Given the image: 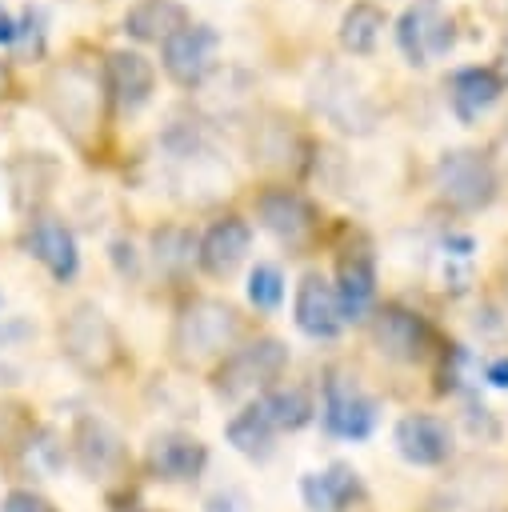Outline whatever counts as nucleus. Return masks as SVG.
<instances>
[{"instance_id": "obj_7", "label": "nucleus", "mask_w": 508, "mask_h": 512, "mask_svg": "<svg viewBox=\"0 0 508 512\" xmlns=\"http://www.w3.org/2000/svg\"><path fill=\"white\" fill-rule=\"evenodd\" d=\"M396 44L404 52L408 64H432L436 56H444L456 44V28L452 16L436 4V0H420L412 8H404L400 24H396Z\"/></svg>"}, {"instance_id": "obj_16", "label": "nucleus", "mask_w": 508, "mask_h": 512, "mask_svg": "<svg viewBox=\"0 0 508 512\" xmlns=\"http://www.w3.org/2000/svg\"><path fill=\"white\" fill-rule=\"evenodd\" d=\"M248 244H252V228H248L240 216H220V220L200 236L196 260H200V268H204L208 276L224 280V276H232V272L244 264Z\"/></svg>"}, {"instance_id": "obj_18", "label": "nucleus", "mask_w": 508, "mask_h": 512, "mask_svg": "<svg viewBox=\"0 0 508 512\" xmlns=\"http://www.w3.org/2000/svg\"><path fill=\"white\" fill-rule=\"evenodd\" d=\"M504 92V80L492 72V68H460L452 72L448 80V104H452V116L460 124H472L480 120Z\"/></svg>"}, {"instance_id": "obj_14", "label": "nucleus", "mask_w": 508, "mask_h": 512, "mask_svg": "<svg viewBox=\"0 0 508 512\" xmlns=\"http://www.w3.org/2000/svg\"><path fill=\"white\" fill-rule=\"evenodd\" d=\"M28 256L40 260L48 268V276L60 280V284L72 280L76 268H80V252H76L72 228L60 216H48V212L28 224Z\"/></svg>"}, {"instance_id": "obj_29", "label": "nucleus", "mask_w": 508, "mask_h": 512, "mask_svg": "<svg viewBox=\"0 0 508 512\" xmlns=\"http://www.w3.org/2000/svg\"><path fill=\"white\" fill-rule=\"evenodd\" d=\"M16 32H20V24L0 8V44H16Z\"/></svg>"}, {"instance_id": "obj_2", "label": "nucleus", "mask_w": 508, "mask_h": 512, "mask_svg": "<svg viewBox=\"0 0 508 512\" xmlns=\"http://www.w3.org/2000/svg\"><path fill=\"white\" fill-rule=\"evenodd\" d=\"M432 184L448 208L480 212L496 196V168L480 148H448L432 168Z\"/></svg>"}, {"instance_id": "obj_11", "label": "nucleus", "mask_w": 508, "mask_h": 512, "mask_svg": "<svg viewBox=\"0 0 508 512\" xmlns=\"http://www.w3.org/2000/svg\"><path fill=\"white\" fill-rule=\"evenodd\" d=\"M104 88H108V100L120 108V112H136L152 100V88H156V68L144 52L136 48H116L108 52L104 60Z\"/></svg>"}, {"instance_id": "obj_3", "label": "nucleus", "mask_w": 508, "mask_h": 512, "mask_svg": "<svg viewBox=\"0 0 508 512\" xmlns=\"http://www.w3.org/2000/svg\"><path fill=\"white\" fill-rule=\"evenodd\" d=\"M236 336H240L236 308L224 304V300L204 296V300H192L180 312L172 344H176V352L184 360H208V356H228L232 344H236Z\"/></svg>"}, {"instance_id": "obj_27", "label": "nucleus", "mask_w": 508, "mask_h": 512, "mask_svg": "<svg viewBox=\"0 0 508 512\" xmlns=\"http://www.w3.org/2000/svg\"><path fill=\"white\" fill-rule=\"evenodd\" d=\"M0 512H56V508H52L44 496H36V492H28V488H16V492H8V496H4Z\"/></svg>"}, {"instance_id": "obj_20", "label": "nucleus", "mask_w": 508, "mask_h": 512, "mask_svg": "<svg viewBox=\"0 0 508 512\" xmlns=\"http://www.w3.org/2000/svg\"><path fill=\"white\" fill-rule=\"evenodd\" d=\"M300 496L308 512H344L360 496V476L352 464H328L324 472H308L300 480Z\"/></svg>"}, {"instance_id": "obj_12", "label": "nucleus", "mask_w": 508, "mask_h": 512, "mask_svg": "<svg viewBox=\"0 0 508 512\" xmlns=\"http://www.w3.org/2000/svg\"><path fill=\"white\" fill-rule=\"evenodd\" d=\"M292 316H296V328L312 340H336L340 328H344V312H340V300H336V288L308 272L300 284H296V300H292Z\"/></svg>"}, {"instance_id": "obj_1", "label": "nucleus", "mask_w": 508, "mask_h": 512, "mask_svg": "<svg viewBox=\"0 0 508 512\" xmlns=\"http://www.w3.org/2000/svg\"><path fill=\"white\" fill-rule=\"evenodd\" d=\"M104 96V80L84 64H64L48 76V112L60 124V132L80 148H88L104 120Z\"/></svg>"}, {"instance_id": "obj_31", "label": "nucleus", "mask_w": 508, "mask_h": 512, "mask_svg": "<svg viewBox=\"0 0 508 512\" xmlns=\"http://www.w3.org/2000/svg\"><path fill=\"white\" fill-rule=\"evenodd\" d=\"M500 68H504V76H508V36H504V48H500Z\"/></svg>"}, {"instance_id": "obj_4", "label": "nucleus", "mask_w": 508, "mask_h": 512, "mask_svg": "<svg viewBox=\"0 0 508 512\" xmlns=\"http://www.w3.org/2000/svg\"><path fill=\"white\" fill-rule=\"evenodd\" d=\"M60 344L68 360L92 376H104L120 360V336L96 304H76L60 324Z\"/></svg>"}, {"instance_id": "obj_5", "label": "nucleus", "mask_w": 508, "mask_h": 512, "mask_svg": "<svg viewBox=\"0 0 508 512\" xmlns=\"http://www.w3.org/2000/svg\"><path fill=\"white\" fill-rule=\"evenodd\" d=\"M284 364H288V348L276 336H260V340H252L244 348H232L224 356V364L216 368V380L212 384L228 400L248 396V392H260V388L268 392L272 380L284 372Z\"/></svg>"}, {"instance_id": "obj_30", "label": "nucleus", "mask_w": 508, "mask_h": 512, "mask_svg": "<svg viewBox=\"0 0 508 512\" xmlns=\"http://www.w3.org/2000/svg\"><path fill=\"white\" fill-rule=\"evenodd\" d=\"M8 92H12V76H8V64L0 60V100H4Z\"/></svg>"}, {"instance_id": "obj_25", "label": "nucleus", "mask_w": 508, "mask_h": 512, "mask_svg": "<svg viewBox=\"0 0 508 512\" xmlns=\"http://www.w3.org/2000/svg\"><path fill=\"white\" fill-rule=\"evenodd\" d=\"M272 436H276V428L264 420V412H260L256 404L228 420V444H232L236 452L252 456V460H264V456L272 452Z\"/></svg>"}, {"instance_id": "obj_6", "label": "nucleus", "mask_w": 508, "mask_h": 512, "mask_svg": "<svg viewBox=\"0 0 508 512\" xmlns=\"http://www.w3.org/2000/svg\"><path fill=\"white\" fill-rule=\"evenodd\" d=\"M216 52H220V32L212 24H184L160 44V64L172 84L200 88L216 68Z\"/></svg>"}, {"instance_id": "obj_13", "label": "nucleus", "mask_w": 508, "mask_h": 512, "mask_svg": "<svg viewBox=\"0 0 508 512\" xmlns=\"http://www.w3.org/2000/svg\"><path fill=\"white\" fill-rule=\"evenodd\" d=\"M396 452L416 468H436L452 456V428L440 416L408 412L396 424Z\"/></svg>"}, {"instance_id": "obj_24", "label": "nucleus", "mask_w": 508, "mask_h": 512, "mask_svg": "<svg viewBox=\"0 0 508 512\" xmlns=\"http://www.w3.org/2000/svg\"><path fill=\"white\" fill-rule=\"evenodd\" d=\"M384 24H388V20H384V12H380L376 4L356 0V4L340 16V44H344V52H352V56H368V52L376 48Z\"/></svg>"}, {"instance_id": "obj_23", "label": "nucleus", "mask_w": 508, "mask_h": 512, "mask_svg": "<svg viewBox=\"0 0 508 512\" xmlns=\"http://www.w3.org/2000/svg\"><path fill=\"white\" fill-rule=\"evenodd\" d=\"M256 408L264 412V420H268L276 432H296V428H304V424L312 420V396H308L304 388H296V384H288V388H268V392L256 400Z\"/></svg>"}, {"instance_id": "obj_8", "label": "nucleus", "mask_w": 508, "mask_h": 512, "mask_svg": "<svg viewBox=\"0 0 508 512\" xmlns=\"http://www.w3.org/2000/svg\"><path fill=\"white\" fill-rule=\"evenodd\" d=\"M312 104L324 120H332L344 132H368L376 120V108L368 100V92L360 88L356 76L340 72V68H324L312 84Z\"/></svg>"}, {"instance_id": "obj_10", "label": "nucleus", "mask_w": 508, "mask_h": 512, "mask_svg": "<svg viewBox=\"0 0 508 512\" xmlns=\"http://www.w3.org/2000/svg\"><path fill=\"white\" fill-rule=\"evenodd\" d=\"M380 420V404L348 376H328L324 384V424L340 440H364L372 436Z\"/></svg>"}, {"instance_id": "obj_19", "label": "nucleus", "mask_w": 508, "mask_h": 512, "mask_svg": "<svg viewBox=\"0 0 508 512\" xmlns=\"http://www.w3.org/2000/svg\"><path fill=\"white\" fill-rule=\"evenodd\" d=\"M336 300H340V312H344V324L348 320H364L372 300H376V268H372V256L368 252H348L340 256V268H336Z\"/></svg>"}, {"instance_id": "obj_21", "label": "nucleus", "mask_w": 508, "mask_h": 512, "mask_svg": "<svg viewBox=\"0 0 508 512\" xmlns=\"http://www.w3.org/2000/svg\"><path fill=\"white\" fill-rule=\"evenodd\" d=\"M184 24H192L188 8L176 0H136L124 12V32L140 44H164L172 32H180Z\"/></svg>"}, {"instance_id": "obj_17", "label": "nucleus", "mask_w": 508, "mask_h": 512, "mask_svg": "<svg viewBox=\"0 0 508 512\" xmlns=\"http://www.w3.org/2000/svg\"><path fill=\"white\" fill-rule=\"evenodd\" d=\"M148 464L160 480L168 484H184V480H196L208 464V448L188 436V432H160L148 448Z\"/></svg>"}, {"instance_id": "obj_9", "label": "nucleus", "mask_w": 508, "mask_h": 512, "mask_svg": "<svg viewBox=\"0 0 508 512\" xmlns=\"http://www.w3.org/2000/svg\"><path fill=\"white\" fill-rule=\"evenodd\" d=\"M256 216L292 252H304L316 240V228H320L312 200L300 196L296 188H264L260 200H256Z\"/></svg>"}, {"instance_id": "obj_26", "label": "nucleus", "mask_w": 508, "mask_h": 512, "mask_svg": "<svg viewBox=\"0 0 508 512\" xmlns=\"http://www.w3.org/2000/svg\"><path fill=\"white\" fill-rule=\"evenodd\" d=\"M248 300L256 308H264V312L280 308V300H284V276H280L276 264H256L248 272Z\"/></svg>"}, {"instance_id": "obj_22", "label": "nucleus", "mask_w": 508, "mask_h": 512, "mask_svg": "<svg viewBox=\"0 0 508 512\" xmlns=\"http://www.w3.org/2000/svg\"><path fill=\"white\" fill-rule=\"evenodd\" d=\"M76 460H80V468L96 480V476H112L120 464H124V444H120V436L104 424V420H92V416H84L80 424H76Z\"/></svg>"}, {"instance_id": "obj_15", "label": "nucleus", "mask_w": 508, "mask_h": 512, "mask_svg": "<svg viewBox=\"0 0 508 512\" xmlns=\"http://www.w3.org/2000/svg\"><path fill=\"white\" fill-rule=\"evenodd\" d=\"M372 344L388 356V360H420L424 348H428V324L400 308V304H384L376 316H372Z\"/></svg>"}, {"instance_id": "obj_28", "label": "nucleus", "mask_w": 508, "mask_h": 512, "mask_svg": "<svg viewBox=\"0 0 508 512\" xmlns=\"http://www.w3.org/2000/svg\"><path fill=\"white\" fill-rule=\"evenodd\" d=\"M484 376H488V384H496V388H508V356H496V360H488Z\"/></svg>"}]
</instances>
